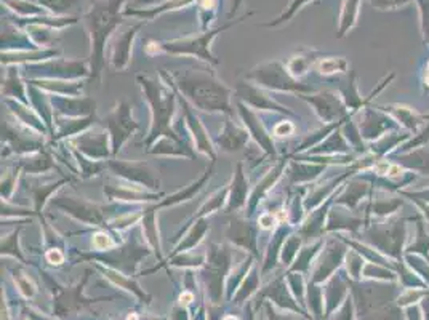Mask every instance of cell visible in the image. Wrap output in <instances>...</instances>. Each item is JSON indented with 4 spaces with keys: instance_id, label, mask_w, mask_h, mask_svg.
<instances>
[{
    "instance_id": "484cf974",
    "label": "cell",
    "mask_w": 429,
    "mask_h": 320,
    "mask_svg": "<svg viewBox=\"0 0 429 320\" xmlns=\"http://www.w3.org/2000/svg\"><path fill=\"white\" fill-rule=\"evenodd\" d=\"M2 4H5L6 9L13 13H16L19 18H36L48 13L41 5L32 2V0H2Z\"/></svg>"
},
{
    "instance_id": "60d3db41",
    "label": "cell",
    "mask_w": 429,
    "mask_h": 320,
    "mask_svg": "<svg viewBox=\"0 0 429 320\" xmlns=\"http://www.w3.org/2000/svg\"><path fill=\"white\" fill-rule=\"evenodd\" d=\"M402 197H408L410 200H420L429 204V187L421 189V191H400L399 192Z\"/></svg>"
},
{
    "instance_id": "5bb4252c",
    "label": "cell",
    "mask_w": 429,
    "mask_h": 320,
    "mask_svg": "<svg viewBox=\"0 0 429 320\" xmlns=\"http://www.w3.org/2000/svg\"><path fill=\"white\" fill-rule=\"evenodd\" d=\"M197 2L199 0H165V2L154 6H133V9L125 6V9H123V16H135L141 19V21H145V19H155L167 11L186 9V6Z\"/></svg>"
},
{
    "instance_id": "3957f363",
    "label": "cell",
    "mask_w": 429,
    "mask_h": 320,
    "mask_svg": "<svg viewBox=\"0 0 429 320\" xmlns=\"http://www.w3.org/2000/svg\"><path fill=\"white\" fill-rule=\"evenodd\" d=\"M245 16L236 19V21L223 24L221 28L217 29H209V31H202V34L194 36V37H186V38H175V41H167V42H157V41H148L146 42V51H153V55L155 53H170V55H187V56H197L200 60H204L207 63L212 64H218V60L212 55L210 47L212 42L214 41L219 32L227 31L232 26H236L239 23H242Z\"/></svg>"
},
{
    "instance_id": "f35d334b",
    "label": "cell",
    "mask_w": 429,
    "mask_h": 320,
    "mask_svg": "<svg viewBox=\"0 0 429 320\" xmlns=\"http://www.w3.org/2000/svg\"><path fill=\"white\" fill-rule=\"evenodd\" d=\"M15 280L19 291H21L26 298H31L36 295V285L31 282V279L26 276V274H19L18 277H15Z\"/></svg>"
},
{
    "instance_id": "e0dca14e",
    "label": "cell",
    "mask_w": 429,
    "mask_h": 320,
    "mask_svg": "<svg viewBox=\"0 0 429 320\" xmlns=\"http://www.w3.org/2000/svg\"><path fill=\"white\" fill-rule=\"evenodd\" d=\"M396 163L404 168L405 172L429 175V151L420 148L405 154H396Z\"/></svg>"
},
{
    "instance_id": "74e56055",
    "label": "cell",
    "mask_w": 429,
    "mask_h": 320,
    "mask_svg": "<svg viewBox=\"0 0 429 320\" xmlns=\"http://www.w3.org/2000/svg\"><path fill=\"white\" fill-rule=\"evenodd\" d=\"M226 195H227V189H224V191H218L209 202H207V204L202 208H200L199 213L192 220H196V218L199 220V218H202L204 215H207V213L217 212L218 208H221V205H223V202L226 200Z\"/></svg>"
},
{
    "instance_id": "f5cc1de1",
    "label": "cell",
    "mask_w": 429,
    "mask_h": 320,
    "mask_svg": "<svg viewBox=\"0 0 429 320\" xmlns=\"http://www.w3.org/2000/svg\"><path fill=\"white\" fill-rule=\"evenodd\" d=\"M223 5H224V0H219V6H221V9H223Z\"/></svg>"
},
{
    "instance_id": "f6af8a7d",
    "label": "cell",
    "mask_w": 429,
    "mask_h": 320,
    "mask_svg": "<svg viewBox=\"0 0 429 320\" xmlns=\"http://www.w3.org/2000/svg\"><path fill=\"white\" fill-rule=\"evenodd\" d=\"M258 223H259V226L263 227V229H271V227L274 226L276 220H274V217H272L271 213H264V215H262V217H259Z\"/></svg>"
},
{
    "instance_id": "bcb514c9",
    "label": "cell",
    "mask_w": 429,
    "mask_h": 320,
    "mask_svg": "<svg viewBox=\"0 0 429 320\" xmlns=\"http://www.w3.org/2000/svg\"><path fill=\"white\" fill-rule=\"evenodd\" d=\"M192 301H194V293L191 291H183L178 298L180 306H190Z\"/></svg>"
},
{
    "instance_id": "681fc988",
    "label": "cell",
    "mask_w": 429,
    "mask_h": 320,
    "mask_svg": "<svg viewBox=\"0 0 429 320\" xmlns=\"http://www.w3.org/2000/svg\"><path fill=\"white\" fill-rule=\"evenodd\" d=\"M423 83H425V88H426V91H429V63L426 64V71H425Z\"/></svg>"
},
{
    "instance_id": "d590c367",
    "label": "cell",
    "mask_w": 429,
    "mask_h": 320,
    "mask_svg": "<svg viewBox=\"0 0 429 320\" xmlns=\"http://www.w3.org/2000/svg\"><path fill=\"white\" fill-rule=\"evenodd\" d=\"M428 141H429V125H425L421 127L418 132H415L413 138H408L404 145L400 146V149L396 151V154H405V153L415 151V149L423 148V145H426Z\"/></svg>"
},
{
    "instance_id": "c3c4849f",
    "label": "cell",
    "mask_w": 429,
    "mask_h": 320,
    "mask_svg": "<svg viewBox=\"0 0 429 320\" xmlns=\"http://www.w3.org/2000/svg\"><path fill=\"white\" fill-rule=\"evenodd\" d=\"M242 2L244 0H234V5H232V9H231V13H229V16H232V15H236L237 13V10H239V6L242 5Z\"/></svg>"
},
{
    "instance_id": "277c9868",
    "label": "cell",
    "mask_w": 429,
    "mask_h": 320,
    "mask_svg": "<svg viewBox=\"0 0 429 320\" xmlns=\"http://www.w3.org/2000/svg\"><path fill=\"white\" fill-rule=\"evenodd\" d=\"M138 82L153 108V128L149 132L148 145L157 141L162 135L168 136L173 141H178L177 133H173L170 128V120L175 113V96L172 91H168L164 85L149 79V77L138 76Z\"/></svg>"
},
{
    "instance_id": "8992f818",
    "label": "cell",
    "mask_w": 429,
    "mask_h": 320,
    "mask_svg": "<svg viewBox=\"0 0 429 320\" xmlns=\"http://www.w3.org/2000/svg\"><path fill=\"white\" fill-rule=\"evenodd\" d=\"M363 236H366L368 244L378 252L399 259L407 240V220L400 218L386 221V223L367 224Z\"/></svg>"
},
{
    "instance_id": "4316f807",
    "label": "cell",
    "mask_w": 429,
    "mask_h": 320,
    "mask_svg": "<svg viewBox=\"0 0 429 320\" xmlns=\"http://www.w3.org/2000/svg\"><path fill=\"white\" fill-rule=\"evenodd\" d=\"M316 71L322 76H334L343 74L349 71V63L343 56H327L321 58L316 64Z\"/></svg>"
},
{
    "instance_id": "e575fe53",
    "label": "cell",
    "mask_w": 429,
    "mask_h": 320,
    "mask_svg": "<svg viewBox=\"0 0 429 320\" xmlns=\"http://www.w3.org/2000/svg\"><path fill=\"white\" fill-rule=\"evenodd\" d=\"M282 167H284V163H281V165H277V167L274 168V172H271L269 175H266V176H264V180H263L262 182H259L258 187L255 189V192H253V195H252V200H250V213L253 212V208H255V205L258 204V202L262 200L263 194H264L266 191H268V187L272 186V182H274V181L277 180V176L281 175Z\"/></svg>"
},
{
    "instance_id": "7bdbcfd3",
    "label": "cell",
    "mask_w": 429,
    "mask_h": 320,
    "mask_svg": "<svg viewBox=\"0 0 429 320\" xmlns=\"http://www.w3.org/2000/svg\"><path fill=\"white\" fill-rule=\"evenodd\" d=\"M45 258H47L50 264L60 266L61 263H64V253L61 250H58V248H51V250H48L47 254H45Z\"/></svg>"
},
{
    "instance_id": "ee69618b",
    "label": "cell",
    "mask_w": 429,
    "mask_h": 320,
    "mask_svg": "<svg viewBox=\"0 0 429 320\" xmlns=\"http://www.w3.org/2000/svg\"><path fill=\"white\" fill-rule=\"evenodd\" d=\"M294 132H295V125H294V123H290V122H281L274 128V133L277 136H289Z\"/></svg>"
},
{
    "instance_id": "7c38bea8",
    "label": "cell",
    "mask_w": 429,
    "mask_h": 320,
    "mask_svg": "<svg viewBox=\"0 0 429 320\" xmlns=\"http://www.w3.org/2000/svg\"><path fill=\"white\" fill-rule=\"evenodd\" d=\"M51 204L64 208V210H68L71 215H73V217H76L77 220H81V221H86V223H90V224H103V223H105V218H103L101 208L93 205V204H90V202L66 197V199H64V202L53 199V200H51Z\"/></svg>"
},
{
    "instance_id": "f907efd6",
    "label": "cell",
    "mask_w": 429,
    "mask_h": 320,
    "mask_svg": "<svg viewBox=\"0 0 429 320\" xmlns=\"http://www.w3.org/2000/svg\"><path fill=\"white\" fill-rule=\"evenodd\" d=\"M127 320H140V317H138V314H136V312H130V314L127 316Z\"/></svg>"
},
{
    "instance_id": "44dd1931",
    "label": "cell",
    "mask_w": 429,
    "mask_h": 320,
    "mask_svg": "<svg viewBox=\"0 0 429 320\" xmlns=\"http://www.w3.org/2000/svg\"><path fill=\"white\" fill-rule=\"evenodd\" d=\"M370 189V182L367 180L362 178H354L351 182H348L346 187H344V192L340 195V197L335 199L336 204H341L348 208H354L357 204L366 197V194Z\"/></svg>"
},
{
    "instance_id": "ffe728a7",
    "label": "cell",
    "mask_w": 429,
    "mask_h": 320,
    "mask_svg": "<svg viewBox=\"0 0 429 320\" xmlns=\"http://www.w3.org/2000/svg\"><path fill=\"white\" fill-rule=\"evenodd\" d=\"M321 55L314 50H301L300 53H296L290 58V60L285 63L289 73L298 79V77H303L308 74V71L311 68H316L317 61L321 60Z\"/></svg>"
},
{
    "instance_id": "603a6c76",
    "label": "cell",
    "mask_w": 429,
    "mask_h": 320,
    "mask_svg": "<svg viewBox=\"0 0 429 320\" xmlns=\"http://www.w3.org/2000/svg\"><path fill=\"white\" fill-rule=\"evenodd\" d=\"M231 197L227 199L229 200V204H227V212L231 210H236V208H240L244 204H245V199H247V191H249V182H247L245 176H244V172H242V165H237V170H236V175H234V180H232V187H231Z\"/></svg>"
},
{
    "instance_id": "2e32d148",
    "label": "cell",
    "mask_w": 429,
    "mask_h": 320,
    "mask_svg": "<svg viewBox=\"0 0 429 320\" xmlns=\"http://www.w3.org/2000/svg\"><path fill=\"white\" fill-rule=\"evenodd\" d=\"M239 109H240V115H242V119L245 122V127H249V133L255 136V140L262 145V148L266 153L274 155L276 154L274 141L271 140V136L268 135V132H266L264 127L258 122L257 115L253 114L249 108L244 106V104H239Z\"/></svg>"
},
{
    "instance_id": "f546056e",
    "label": "cell",
    "mask_w": 429,
    "mask_h": 320,
    "mask_svg": "<svg viewBox=\"0 0 429 320\" xmlns=\"http://www.w3.org/2000/svg\"><path fill=\"white\" fill-rule=\"evenodd\" d=\"M218 9H219V0H199L197 15L200 19V28H202V31H209L213 19L217 18Z\"/></svg>"
},
{
    "instance_id": "7dc6e473",
    "label": "cell",
    "mask_w": 429,
    "mask_h": 320,
    "mask_svg": "<svg viewBox=\"0 0 429 320\" xmlns=\"http://www.w3.org/2000/svg\"><path fill=\"white\" fill-rule=\"evenodd\" d=\"M412 202L418 207V210L423 212L426 221H429V204H425V202H420V200H412Z\"/></svg>"
},
{
    "instance_id": "836d02e7",
    "label": "cell",
    "mask_w": 429,
    "mask_h": 320,
    "mask_svg": "<svg viewBox=\"0 0 429 320\" xmlns=\"http://www.w3.org/2000/svg\"><path fill=\"white\" fill-rule=\"evenodd\" d=\"M423 253V257H429V234L425 229L423 221L417 218V237L413 244L407 247V253Z\"/></svg>"
},
{
    "instance_id": "7a4b0ae2",
    "label": "cell",
    "mask_w": 429,
    "mask_h": 320,
    "mask_svg": "<svg viewBox=\"0 0 429 320\" xmlns=\"http://www.w3.org/2000/svg\"><path fill=\"white\" fill-rule=\"evenodd\" d=\"M125 0H96L83 13V23L92 42V77H98L105 64L106 42L119 28Z\"/></svg>"
},
{
    "instance_id": "6da1fadb",
    "label": "cell",
    "mask_w": 429,
    "mask_h": 320,
    "mask_svg": "<svg viewBox=\"0 0 429 320\" xmlns=\"http://www.w3.org/2000/svg\"><path fill=\"white\" fill-rule=\"evenodd\" d=\"M172 81L192 106L207 113L232 114L231 90L200 69L175 71Z\"/></svg>"
},
{
    "instance_id": "d6a6232c",
    "label": "cell",
    "mask_w": 429,
    "mask_h": 320,
    "mask_svg": "<svg viewBox=\"0 0 429 320\" xmlns=\"http://www.w3.org/2000/svg\"><path fill=\"white\" fill-rule=\"evenodd\" d=\"M210 173H212V170H209V172H207L202 178H200L197 182H194V185H191L190 187H186L185 191H180V192H177V194H173V195H170V197L168 199H165L164 202H160V205L159 207H167V205H177V204H180V202H183V200H190L194 194H196L200 187H202L204 185H205V181H207V178H209L210 176Z\"/></svg>"
},
{
    "instance_id": "30bf717a",
    "label": "cell",
    "mask_w": 429,
    "mask_h": 320,
    "mask_svg": "<svg viewBox=\"0 0 429 320\" xmlns=\"http://www.w3.org/2000/svg\"><path fill=\"white\" fill-rule=\"evenodd\" d=\"M110 170L115 175H120L122 178L135 182V185H143L149 189H157L159 180L149 170L148 163L138 162H123V160H113L109 163Z\"/></svg>"
},
{
    "instance_id": "d6986e66",
    "label": "cell",
    "mask_w": 429,
    "mask_h": 320,
    "mask_svg": "<svg viewBox=\"0 0 429 320\" xmlns=\"http://www.w3.org/2000/svg\"><path fill=\"white\" fill-rule=\"evenodd\" d=\"M393 192L381 191V195H376L372 205L367 210V215H373L376 218H389L399 208L404 205V200L399 197H393Z\"/></svg>"
},
{
    "instance_id": "1f68e13d",
    "label": "cell",
    "mask_w": 429,
    "mask_h": 320,
    "mask_svg": "<svg viewBox=\"0 0 429 320\" xmlns=\"http://www.w3.org/2000/svg\"><path fill=\"white\" fill-rule=\"evenodd\" d=\"M58 51L55 50H43V51H34V53H21V51H16V53H9L5 51L2 53V63L4 64H10V63H24V61H38V60H45V58L50 56H56Z\"/></svg>"
},
{
    "instance_id": "8d00e7d4",
    "label": "cell",
    "mask_w": 429,
    "mask_h": 320,
    "mask_svg": "<svg viewBox=\"0 0 429 320\" xmlns=\"http://www.w3.org/2000/svg\"><path fill=\"white\" fill-rule=\"evenodd\" d=\"M207 229H209V224H207V221L202 220V218H199L197 224L192 227V231L190 232V236H187V237L185 239V242H181V245L177 248V250H178V252L191 250V248H192L194 245H197L199 242L202 240V237H204V234L207 232Z\"/></svg>"
},
{
    "instance_id": "ac0fdd59",
    "label": "cell",
    "mask_w": 429,
    "mask_h": 320,
    "mask_svg": "<svg viewBox=\"0 0 429 320\" xmlns=\"http://www.w3.org/2000/svg\"><path fill=\"white\" fill-rule=\"evenodd\" d=\"M247 140H249V132L247 130L234 125L231 120H226L223 132H221V136L217 143L223 151L234 153L242 149L247 145Z\"/></svg>"
},
{
    "instance_id": "7402d4cb",
    "label": "cell",
    "mask_w": 429,
    "mask_h": 320,
    "mask_svg": "<svg viewBox=\"0 0 429 320\" xmlns=\"http://www.w3.org/2000/svg\"><path fill=\"white\" fill-rule=\"evenodd\" d=\"M185 117L187 120V125H190L191 132L194 133V140H196V145H197V149L200 153H204L207 155H210V158L214 160V153H213V146L212 143L209 140V136H207L204 127L200 125V122L196 115H194L190 108L186 106L185 104Z\"/></svg>"
},
{
    "instance_id": "816d5d0a",
    "label": "cell",
    "mask_w": 429,
    "mask_h": 320,
    "mask_svg": "<svg viewBox=\"0 0 429 320\" xmlns=\"http://www.w3.org/2000/svg\"><path fill=\"white\" fill-rule=\"evenodd\" d=\"M223 320H239L237 317H234V316H227V317H224Z\"/></svg>"
},
{
    "instance_id": "83f0119b",
    "label": "cell",
    "mask_w": 429,
    "mask_h": 320,
    "mask_svg": "<svg viewBox=\"0 0 429 320\" xmlns=\"http://www.w3.org/2000/svg\"><path fill=\"white\" fill-rule=\"evenodd\" d=\"M231 229H234V232L231 234V237H229L231 240L236 242L237 245L250 248V250H257V245H255L257 234L249 224H247V223H236V224H234L232 223Z\"/></svg>"
},
{
    "instance_id": "ba28073f",
    "label": "cell",
    "mask_w": 429,
    "mask_h": 320,
    "mask_svg": "<svg viewBox=\"0 0 429 320\" xmlns=\"http://www.w3.org/2000/svg\"><path fill=\"white\" fill-rule=\"evenodd\" d=\"M106 120L110 138H113V154L115 155L122 149L123 143L130 138V135L138 128V123L132 119L128 103L117 104V108L108 115Z\"/></svg>"
},
{
    "instance_id": "4dcf8cb0",
    "label": "cell",
    "mask_w": 429,
    "mask_h": 320,
    "mask_svg": "<svg viewBox=\"0 0 429 320\" xmlns=\"http://www.w3.org/2000/svg\"><path fill=\"white\" fill-rule=\"evenodd\" d=\"M53 16H68V13L79 4V0H32Z\"/></svg>"
},
{
    "instance_id": "5b68a950",
    "label": "cell",
    "mask_w": 429,
    "mask_h": 320,
    "mask_svg": "<svg viewBox=\"0 0 429 320\" xmlns=\"http://www.w3.org/2000/svg\"><path fill=\"white\" fill-rule=\"evenodd\" d=\"M247 81L257 82V85L276 91H289V93H313L314 88L298 82L294 76L289 73L287 66L282 61H268L258 64L249 74H245Z\"/></svg>"
},
{
    "instance_id": "b9f144b4",
    "label": "cell",
    "mask_w": 429,
    "mask_h": 320,
    "mask_svg": "<svg viewBox=\"0 0 429 320\" xmlns=\"http://www.w3.org/2000/svg\"><path fill=\"white\" fill-rule=\"evenodd\" d=\"M407 2H410V0H372L373 6H376V9H396V6L399 5H404Z\"/></svg>"
},
{
    "instance_id": "ab89813d",
    "label": "cell",
    "mask_w": 429,
    "mask_h": 320,
    "mask_svg": "<svg viewBox=\"0 0 429 320\" xmlns=\"http://www.w3.org/2000/svg\"><path fill=\"white\" fill-rule=\"evenodd\" d=\"M93 247L96 250H109L110 247H114V240L106 232H98L93 236Z\"/></svg>"
},
{
    "instance_id": "9a60e30c",
    "label": "cell",
    "mask_w": 429,
    "mask_h": 320,
    "mask_svg": "<svg viewBox=\"0 0 429 320\" xmlns=\"http://www.w3.org/2000/svg\"><path fill=\"white\" fill-rule=\"evenodd\" d=\"M237 95L242 98L245 103H249L250 106L257 108V109H269V110H281V113H287L291 114V110L287 108L277 104L274 100H271L269 96H266L262 90H258L255 87H252L250 83L242 82L237 88Z\"/></svg>"
},
{
    "instance_id": "f1b7e54d",
    "label": "cell",
    "mask_w": 429,
    "mask_h": 320,
    "mask_svg": "<svg viewBox=\"0 0 429 320\" xmlns=\"http://www.w3.org/2000/svg\"><path fill=\"white\" fill-rule=\"evenodd\" d=\"M314 2H319V0H291V2L289 4L287 9H285L281 15H279L277 18L272 19V21H268V23H263L262 26L263 28H277V26H282L285 23H289L291 18H294L298 11H300L304 5L308 4H314Z\"/></svg>"
},
{
    "instance_id": "9c48e42d",
    "label": "cell",
    "mask_w": 429,
    "mask_h": 320,
    "mask_svg": "<svg viewBox=\"0 0 429 320\" xmlns=\"http://www.w3.org/2000/svg\"><path fill=\"white\" fill-rule=\"evenodd\" d=\"M398 127H400L399 123L380 108H363L359 123V130L363 140L376 141Z\"/></svg>"
},
{
    "instance_id": "8fae6325",
    "label": "cell",
    "mask_w": 429,
    "mask_h": 320,
    "mask_svg": "<svg viewBox=\"0 0 429 320\" xmlns=\"http://www.w3.org/2000/svg\"><path fill=\"white\" fill-rule=\"evenodd\" d=\"M143 24H145V21L128 26L122 34L114 38L113 47H110V64H113L114 69L122 71L128 66L130 58H132L133 41L138 31L143 28Z\"/></svg>"
},
{
    "instance_id": "d4e9b609",
    "label": "cell",
    "mask_w": 429,
    "mask_h": 320,
    "mask_svg": "<svg viewBox=\"0 0 429 320\" xmlns=\"http://www.w3.org/2000/svg\"><path fill=\"white\" fill-rule=\"evenodd\" d=\"M344 212V210H343ZM343 212H336V210H331L330 213V220L327 223V227H325V231H335V229H344V231H351V232H356L359 227L363 226V221L362 218H356V217H351L349 213H343Z\"/></svg>"
},
{
    "instance_id": "52a82bcc",
    "label": "cell",
    "mask_w": 429,
    "mask_h": 320,
    "mask_svg": "<svg viewBox=\"0 0 429 320\" xmlns=\"http://www.w3.org/2000/svg\"><path fill=\"white\" fill-rule=\"evenodd\" d=\"M301 98L314 108L316 114L319 115L325 123H336L351 117L349 109L346 108V104H344L343 98L336 95L335 91L325 90L314 96L301 95Z\"/></svg>"
},
{
    "instance_id": "4fadbf2b",
    "label": "cell",
    "mask_w": 429,
    "mask_h": 320,
    "mask_svg": "<svg viewBox=\"0 0 429 320\" xmlns=\"http://www.w3.org/2000/svg\"><path fill=\"white\" fill-rule=\"evenodd\" d=\"M381 110H385L393 119L399 123L400 127L407 128V132L415 133L421 127L426 125L429 115L418 114L417 110L405 106V104H386V106H378Z\"/></svg>"
},
{
    "instance_id": "cb8c5ba5",
    "label": "cell",
    "mask_w": 429,
    "mask_h": 320,
    "mask_svg": "<svg viewBox=\"0 0 429 320\" xmlns=\"http://www.w3.org/2000/svg\"><path fill=\"white\" fill-rule=\"evenodd\" d=\"M361 0H343L340 13V26H338V38H341L354 28L359 15Z\"/></svg>"
}]
</instances>
